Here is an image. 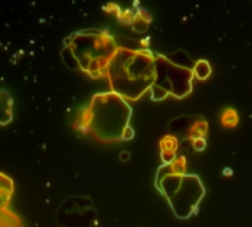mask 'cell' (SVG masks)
Listing matches in <instances>:
<instances>
[{
	"label": "cell",
	"mask_w": 252,
	"mask_h": 227,
	"mask_svg": "<svg viewBox=\"0 0 252 227\" xmlns=\"http://www.w3.org/2000/svg\"><path fill=\"white\" fill-rule=\"evenodd\" d=\"M224 175H232L233 174V171H232V168H224Z\"/></svg>",
	"instance_id": "6"
},
{
	"label": "cell",
	"mask_w": 252,
	"mask_h": 227,
	"mask_svg": "<svg viewBox=\"0 0 252 227\" xmlns=\"http://www.w3.org/2000/svg\"><path fill=\"white\" fill-rule=\"evenodd\" d=\"M161 152H162V158L165 162H173L174 159V154H175V149H177V140L175 137L173 136H167L161 140Z\"/></svg>",
	"instance_id": "1"
},
{
	"label": "cell",
	"mask_w": 252,
	"mask_h": 227,
	"mask_svg": "<svg viewBox=\"0 0 252 227\" xmlns=\"http://www.w3.org/2000/svg\"><path fill=\"white\" fill-rule=\"evenodd\" d=\"M237 122H239L237 112H236L233 108L224 109L223 115H221V124L224 125V127H234Z\"/></svg>",
	"instance_id": "2"
},
{
	"label": "cell",
	"mask_w": 252,
	"mask_h": 227,
	"mask_svg": "<svg viewBox=\"0 0 252 227\" xmlns=\"http://www.w3.org/2000/svg\"><path fill=\"white\" fill-rule=\"evenodd\" d=\"M193 74L196 75L198 78H200V80L208 78L209 74H211V67H209V64H208L206 60H204V59L198 60L196 64H195V68H193Z\"/></svg>",
	"instance_id": "3"
},
{
	"label": "cell",
	"mask_w": 252,
	"mask_h": 227,
	"mask_svg": "<svg viewBox=\"0 0 252 227\" xmlns=\"http://www.w3.org/2000/svg\"><path fill=\"white\" fill-rule=\"evenodd\" d=\"M205 146H206V143H205V140L202 137H198L193 140V147L196 150H202V149H205Z\"/></svg>",
	"instance_id": "4"
},
{
	"label": "cell",
	"mask_w": 252,
	"mask_h": 227,
	"mask_svg": "<svg viewBox=\"0 0 252 227\" xmlns=\"http://www.w3.org/2000/svg\"><path fill=\"white\" fill-rule=\"evenodd\" d=\"M120 158H121V159H128V158H130V154L127 152V150H124V152H121Z\"/></svg>",
	"instance_id": "5"
}]
</instances>
